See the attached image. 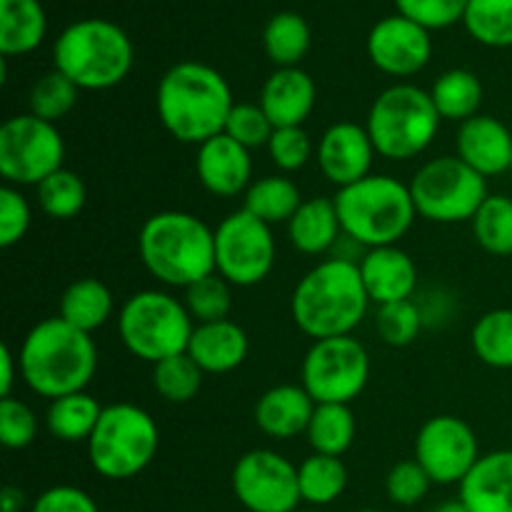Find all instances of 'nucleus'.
<instances>
[{
	"label": "nucleus",
	"instance_id": "1",
	"mask_svg": "<svg viewBox=\"0 0 512 512\" xmlns=\"http://www.w3.org/2000/svg\"><path fill=\"white\" fill-rule=\"evenodd\" d=\"M158 118L175 140L203 145L225 130L233 93L223 75L205 63L173 65L158 83Z\"/></svg>",
	"mask_w": 512,
	"mask_h": 512
},
{
	"label": "nucleus",
	"instance_id": "2",
	"mask_svg": "<svg viewBox=\"0 0 512 512\" xmlns=\"http://www.w3.org/2000/svg\"><path fill=\"white\" fill-rule=\"evenodd\" d=\"M368 305L360 265L350 258H330L295 285L290 315L308 338H343L363 323Z\"/></svg>",
	"mask_w": 512,
	"mask_h": 512
},
{
	"label": "nucleus",
	"instance_id": "3",
	"mask_svg": "<svg viewBox=\"0 0 512 512\" xmlns=\"http://www.w3.org/2000/svg\"><path fill=\"white\" fill-rule=\"evenodd\" d=\"M20 378L40 398L58 400L83 393L98 370V348L90 333L63 318L35 325L20 345Z\"/></svg>",
	"mask_w": 512,
	"mask_h": 512
},
{
	"label": "nucleus",
	"instance_id": "4",
	"mask_svg": "<svg viewBox=\"0 0 512 512\" xmlns=\"http://www.w3.org/2000/svg\"><path fill=\"white\" fill-rule=\"evenodd\" d=\"M138 248L148 273L170 288H190L218 273L215 230L190 213L163 210L150 215L140 228Z\"/></svg>",
	"mask_w": 512,
	"mask_h": 512
},
{
	"label": "nucleus",
	"instance_id": "5",
	"mask_svg": "<svg viewBox=\"0 0 512 512\" xmlns=\"http://www.w3.org/2000/svg\"><path fill=\"white\" fill-rule=\"evenodd\" d=\"M333 200L345 238L368 250L398 243L418 215L410 185L390 175H368L340 188Z\"/></svg>",
	"mask_w": 512,
	"mask_h": 512
},
{
	"label": "nucleus",
	"instance_id": "6",
	"mask_svg": "<svg viewBox=\"0 0 512 512\" xmlns=\"http://www.w3.org/2000/svg\"><path fill=\"white\" fill-rule=\"evenodd\" d=\"M55 70L68 75L80 90H108L128 78L133 43L120 25L103 18L78 20L53 45Z\"/></svg>",
	"mask_w": 512,
	"mask_h": 512
},
{
	"label": "nucleus",
	"instance_id": "7",
	"mask_svg": "<svg viewBox=\"0 0 512 512\" xmlns=\"http://www.w3.org/2000/svg\"><path fill=\"white\" fill-rule=\"evenodd\" d=\"M440 113L430 93L410 83L393 85L373 100L368 113L375 153L388 160H410L425 153L440 130Z\"/></svg>",
	"mask_w": 512,
	"mask_h": 512
},
{
	"label": "nucleus",
	"instance_id": "8",
	"mask_svg": "<svg viewBox=\"0 0 512 512\" xmlns=\"http://www.w3.org/2000/svg\"><path fill=\"white\" fill-rule=\"evenodd\" d=\"M160 445V430L148 410L133 403L103 408L88 440L90 465L108 480H128L153 463Z\"/></svg>",
	"mask_w": 512,
	"mask_h": 512
},
{
	"label": "nucleus",
	"instance_id": "9",
	"mask_svg": "<svg viewBox=\"0 0 512 512\" xmlns=\"http://www.w3.org/2000/svg\"><path fill=\"white\" fill-rule=\"evenodd\" d=\"M195 325L185 303L163 290H140L125 300L118 333L128 353L145 363H160L188 353Z\"/></svg>",
	"mask_w": 512,
	"mask_h": 512
},
{
	"label": "nucleus",
	"instance_id": "10",
	"mask_svg": "<svg viewBox=\"0 0 512 512\" xmlns=\"http://www.w3.org/2000/svg\"><path fill=\"white\" fill-rule=\"evenodd\" d=\"M415 210L430 223L473 220L488 200V180L458 155L428 160L410 180Z\"/></svg>",
	"mask_w": 512,
	"mask_h": 512
},
{
	"label": "nucleus",
	"instance_id": "11",
	"mask_svg": "<svg viewBox=\"0 0 512 512\" xmlns=\"http://www.w3.org/2000/svg\"><path fill=\"white\" fill-rule=\"evenodd\" d=\"M65 143L55 123L33 113L13 115L0 125V175L13 188L35 185L63 168Z\"/></svg>",
	"mask_w": 512,
	"mask_h": 512
},
{
	"label": "nucleus",
	"instance_id": "12",
	"mask_svg": "<svg viewBox=\"0 0 512 512\" xmlns=\"http://www.w3.org/2000/svg\"><path fill=\"white\" fill-rule=\"evenodd\" d=\"M370 378V355L353 335L315 340L305 353L300 380L318 405H350Z\"/></svg>",
	"mask_w": 512,
	"mask_h": 512
},
{
	"label": "nucleus",
	"instance_id": "13",
	"mask_svg": "<svg viewBox=\"0 0 512 512\" xmlns=\"http://www.w3.org/2000/svg\"><path fill=\"white\" fill-rule=\"evenodd\" d=\"M275 265V238L268 223L235 210L215 228V268L230 285L263 283Z\"/></svg>",
	"mask_w": 512,
	"mask_h": 512
},
{
	"label": "nucleus",
	"instance_id": "14",
	"mask_svg": "<svg viewBox=\"0 0 512 512\" xmlns=\"http://www.w3.org/2000/svg\"><path fill=\"white\" fill-rule=\"evenodd\" d=\"M233 493L250 512H298V468L275 450L245 453L233 468Z\"/></svg>",
	"mask_w": 512,
	"mask_h": 512
},
{
	"label": "nucleus",
	"instance_id": "15",
	"mask_svg": "<svg viewBox=\"0 0 512 512\" xmlns=\"http://www.w3.org/2000/svg\"><path fill=\"white\" fill-rule=\"evenodd\" d=\"M480 458L473 428L455 415H435L415 438V460L438 485L463 483Z\"/></svg>",
	"mask_w": 512,
	"mask_h": 512
},
{
	"label": "nucleus",
	"instance_id": "16",
	"mask_svg": "<svg viewBox=\"0 0 512 512\" xmlns=\"http://www.w3.org/2000/svg\"><path fill=\"white\" fill-rule=\"evenodd\" d=\"M368 55L373 65L395 78H410L430 63V30L405 15H390L373 25L368 35Z\"/></svg>",
	"mask_w": 512,
	"mask_h": 512
},
{
	"label": "nucleus",
	"instance_id": "17",
	"mask_svg": "<svg viewBox=\"0 0 512 512\" xmlns=\"http://www.w3.org/2000/svg\"><path fill=\"white\" fill-rule=\"evenodd\" d=\"M375 145L365 125L335 123L323 133L318 145V165L333 185L348 188L368 178L373 168Z\"/></svg>",
	"mask_w": 512,
	"mask_h": 512
},
{
	"label": "nucleus",
	"instance_id": "18",
	"mask_svg": "<svg viewBox=\"0 0 512 512\" xmlns=\"http://www.w3.org/2000/svg\"><path fill=\"white\" fill-rule=\"evenodd\" d=\"M195 170L208 193L218 195V198H233L250 188L253 160H250L248 148L235 143L230 135L220 133L198 145Z\"/></svg>",
	"mask_w": 512,
	"mask_h": 512
},
{
	"label": "nucleus",
	"instance_id": "19",
	"mask_svg": "<svg viewBox=\"0 0 512 512\" xmlns=\"http://www.w3.org/2000/svg\"><path fill=\"white\" fill-rule=\"evenodd\" d=\"M455 145H458V158L478 170L483 178L510 170L512 133L493 115H475L460 123Z\"/></svg>",
	"mask_w": 512,
	"mask_h": 512
},
{
	"label": "nucleus",
	"instance_id": "20",
	"mask_svg": "<svg viewBox=\"0 0 512 512\" xmlns=\"http://www.w3.org/2000/svg\"><path fill=\"white\" fill-rule=\"evenodd\" d=\"M318 100L315 80L300 68H278L260 90V108L275 128H303Z\"/></svg>",
	"mask_w": 512,
	"mask_h": 512
},
{
	"label": "nucleus",
	"instance_id": "21",
	"mask_svg": "<svg viewBox=\"0 0 512 512\" xmlns=\"http://www.w3.org/2000/svg\"><path fill=\"white\" fill-rule=\"evenodd\" d=\"M358 265L370 303L390 305L410 300V295L418 288V268L413 258L398 245L368 250Z\"/></svg>",
	"mask_w": 512,
	"mask_h": 512
},
{
	"label": "nucleus",
	"instance_id": "22",
	"mask_svg": "<svg viewBox=\"0 0 512 512\" xmlns=\"http://www.w3.org/2000/svg\"><path fill=\"white\" fill-rule=\"evenodd\" d=\"M460 500L470 512H512V450L480 455L460 483Z\"/></svg>",
	"mask_w": 512,
	"mask_h": 512
},
{
	"label": "nucleus",
	"instance_id": "23",
	"mask_svg": "<svg viewBox=\"0 0 512 512\" xmlns=\"http://www.w3.org/2000/svg\"><path fill=\"white\" fill-rule=\"evenodd\" d=\"M248 335L233 320H215V323L195 325L190 335L188 355L200 365L203 373L223 375L240 368L248 358Z\"/></svg>",
	"mask_w": 512,
	"mask_h": 512
},
{
	"label": "nucleus",
	"instance_id": "24",
	"mask_svg": "<svg viewBox=\"0 0 512 512\" xmlns=\"http://www.w3.org/2000/svg\"><path fill=\"white\" fill-rule=\"evenodd\" d=\"M315 400L303 385H278L270 388L255 405V423L275 440H293L308 433L315 413Z\"/></svg>",
	"mask_w": 512,
	"mask_h": 512
},
{
	"label": "nucleus",
	"instance_id": "25",
	"mask_svg": "<svg viewBox=\"0 0 512 512\" xmlns=\"http://www.w3.org/2000/svg\"><path fill=\"white\" fill-rule=\"evenodd\" d=\"M340 218L333 198L303 200L298 213L288 223V238L293 248L303 255H323L338 243Z\"/></svg>",
	"mask_w": 512,
	"mask_h": 512
},
{
	"label": "nucleus",
	"instance_id": "26",
	"mask_svg": "<svg viewBox=\"0 0 512 512\" xmlns=\"http://www.w3.org/2000/svg\"><path fill=\"white\" fill-rule=\"evenodd\" d=\"M48 18L40 0H0V53L28 55L43 43Z\"/></svg>",
	"mask_w": 512,
	"mask_h": 512
},
{
	"label": "nucleus",
	"instance_id": "27",
	"mask_svg": "<svg viewBox=\"0 0 512 512\" xmlns=\"http://www.w3.org/2000/svg\"><path fill=\"white\" fill-rule=\"evenodd\" d=\"M113 315V293L95 278H80L65 288L60 298V318L83 333L103 328Z\"/></svg>",
	"mask_w": 512,
	"mask_h": 512
},
{
	"label": "nucleus",
	"instance_id": "28",
	"mask_svg": "<svg viewBox=\"0 0 512 512\" xmlns=\"http://www.w3.org/2000/svg\"><path fill=\"white\" fill-rule=\"evenodd\" d=\"M430 98H433L440 118L465 123V120L480 115V105H483V83H480V78L473 70L455 68L435 80L433 90H430Z\"/></svg>",
	"mask_w": 512,
	"mask_h": 512
},
{
	"label": "nucleus",
	"instance_id": "29",
	"mask_svg": "<svg viewBox=\"0 0 512 512\" xmlns=\"http://www.w3.org/2000/svg\"><path fill=\"white\" fill-rule=\"evenodd\" d=\"M100 415H103V405L83 390V393L50 400L45 425H48L50 435L63 443H83V440L88 443Z\"/></svg>",
	"mask_w": 512,
	"mask_h": 512
},
{
	"label": "nucleus",
	"instance_id": "30",
	"mask_svg": "<svg viewBox=\"0 0 512 512\" xmlns=\"http://www.w3.org/2000/svg\"><path fill=\"white\" fill-rule=\"evenodd\" d=\"M303 205L300 188L290 178L283 175H268L260 178L245 190V205L250 215H255L263 223H290L298 208Z\"/></svg>",
	"mask_w": 512,
	"mask_h": 512
},
{
	"label": "nucleus",
	"instance_id": "31",
	"mask_svg": "<svg viewBox=\"0 0 512 512\" xmlns=\"http://www.w3.org/2000/svg\"><path fill=\"white\" fill-rule=\"evenodd\" d=\"M355 430H358V423H355L350 405L323 403L315 405L313 420H310L305 435H308V443L315 453L340 458L353 445Z\"/></svg>",
	"mask_w": 512,
	"mask_h": 512
},
{
	"label": "nucleus",
	"instance_id": "32",
	"mask_svg": "<svg viewBox=\"0 0 512 512\" xmlns=\"http://www.w3.org/2000/svg\"><path fill=\"white\" fill-rule=\"evenodd\" d=\"M300 495L310 505H330L348 488V468L333 455L313 453L298 468Z\"/></svg>",
	"mask_w": 512,
	"mask_h": 512
},
{
	"label": "nucleus",
	"instance_id": "33",
	"mask_svg": "<svg viewBox=\"0 0 512 512\" xmlns=\"http://www.w3.org/2000/svg\"><path fill=\"white\" fill-rule=\"evenodd\" d=\"M263 43L278 68H298L310 48V25L298 13H278L265 25Z\"/></svg>",
	"mask_w": 512,
	"mask_h": 512
},
{
	"label": "nucleus",
	"instance_id": "34",
	"mask_svg": "<svg viewBox=\"0 0 512 512\" xmlns=\"http://www.w3.org/2000/svg\"><path fill=\"white\" fill-rule=\"evenodd\" d=\"M475 355L485 365L498 370L512 368V308H498L485 313L470 333Z\"/></svg>",
	"mask_w": 512,
	"mask_h": 512
},
{
	"label": "nucleus",
	"instance_id": "35",
	"mask_svg": "<svg viewBox=\"0 0 512 512\" xmlns=\"http://www.w3.org/2000/svg\"><path fill=\"white\" fill-rule=\"evenodd\" d=\"M473 235L480 248L498 258L512 255V198L510 195H488L475 213Z\"/></svg>",
	"mask_w": 512,
	"mask_h": 512
},
{
	"label": "nucleus",
	"instance_id": "36",
	"mask_svg": "<svg viewBox=\"0 0 512 512\" xmlns=\"http://www.w3.org/2000/svg\"><path fill=\"white\" fill-rule=\"evenodd\" d=\"M463 23L478 43L488 48H510L512 0H470Z\"/></svg>",
	"mask_w": 512,
	"mask_h": 512
},
{
	"label": "nucleus",
	"instance_id": "37",
	"mask_svg": "<svg viewBox=\"0 0 512 512\" xmlns=\"http://www.w3.org/2000/svg\"><path fill=\"white\" fill-rule=\"evenodd\" d=\"M203 370L188 353L173 355L153 365V385L168 403H190L203 388Z\"/></svg>",
	"mask_w": 512,
	"mask_h": 512
},
{
	"label": "nucleus",
	"instance_id": "38",
	"mask_svg": "<svg viewBox=\"0 0 512 512\" xmlns=\"http://www.w3.org/2000/svg\"><path fill=\"white\" fill-rule=\"evenodd\" d=\"M85 183L78 173L60 168L38 185V203L45 215L55 220H70L85 208Z\"/></svg>",
	"mask_w": 512,
	"mask_h": 512
},
{
	"label": "nucleus",
	"instance_id": "39",
	"mask_svg": "<svg viewBox=\"0 0 512 512\" xmlns=\"http://www.w3.org/2000/svg\"><path fill=\"white\" fill-rule=\"evenodd\" d=\"M78 93V85L68 75L53 68L50 73L40 75L30 88V113L48 120V123H58L75 108Z\"/></svg>",
	"mask_w": 512,
	"mask_h": 512
},
{
	"label": "nucleus",
	"instance_id": "40",
	"mask_svg": "<svg viewBox=\"0 0 512 512\" xmlns=\"http://www.w3.org/2000/svg\"><path fill=\"white\" fill-rule=\"evenodd\" d=\"M230 303H233L230 283L220 278L218 273L208 275V278L185 288V308H188L190 318L198 320V325L228 318Z\"/></svg>",
	"mask_w": 512,
	"mask_h": 512
},
{
	"label": "nucleus",
	"instance_id": "41",
	"mask_svg": "<svg viewBox=\"0 0 512 512\" xmlns=\"http://www.w3.org/2000/svg\"><path fill=\"white\" fill-rule=\"evenodd\" d=\"M423 328V315L413 300H400V303L380 305L378 310V333L393 348H405L418 338Z\"/></svg>",
	"mask_w": 512,
	"mask_h": 512
},
{
	"label": "nucleus",
	"instance_id": "42",
	"mask_svg": "<svg viewBox=\"0 0 512 512\" xmlns=\"http://www.w3.org/2000/svg\"><path fill=\"white\" fill-rule=\"evenodd\" d=\"M225 135L240 143L243 148H263V145L270 143L275 133V125L270 123L268 115L263 113L260 105L253 103H240L233 105L228 115V123H225Z\"/></svg>",
	"mask_w": 512,
	"mask_h": 512
},
{
	"label": "nucleus",
	"instance_id": "43",
	"mask_svg": "<svg viewBox=\"0 0 512 512\" xmlns=\"http://www.w3.org/2000/svg\"><path fill=\"white\" fill-rule=\"evenodd\" d=\"M468 3L470 0H395L400 15L425 30H443L463 20Z\"/></svg>",
	"mask_w": 512,
	"mask_h": 512
},
{
	"label": "nucleus",
	"instance_id": "44",
	"mask_svg": "<svg viewBox=\"0 0 512 512\" xmlns=\"http://www.w3.org/2000/svg\"><path fill=\"white\" fill-rule=\"evenodd\" d=\"M38 435V418L33 410L15 398L0 400V443L8 450H23Z\"/></svg>",
	"mask_w": 512,
	"mask_h": 512
},
{
	"label": "nucleus",
	"instance_id": "45",
	"mask_svg": "<svg viewBox=\"0 0 512 512\" xmlns=\"http://www.w3.org/2000/svg\"><path fill=\"white\" fill-rule=\"evenodd\" d=\"M430 485H433V480L420 468L418 460H403V463H398L388 473V480H385L388 498L395 505H403V508L418 505L428 495Z\"/></svg>",
	"mask_w": 512,
	"mask_h": 512
},
{
	"label": "nucleus",
	"instance_id": "46",
	"mask_svg": "<svg viewBox=\"0 0 512 512\" xmlns=\"http://www.w3.org/2000/svg\"><path fill=\"white\" fill-rule=\"evenodd\" d=\"M268 153L283 173H295L308 165L310 155H313V143L303 128H275L268 143Z\"/></svg>",
	"mask_w": 512,
	"mask_h": 512
},
{
	"label": "nucleus",
	"instance_id": "47",
	"mask_svg": "<svg viewBox=\"0 0 512 512\" xmlns=\"http://www.w3.org/2000/svg\"><path fill=\"white\" fill-rule=\"evenodd\" d=\"M30 205L18 188H0V248H13L25 238L30 228Z\"/></svg>",
	"mask_w": 512,
	"mask_h": 512
},
{
	"label": "nucleus",
	"instance_id": "48",
	"mask_svg": "<svg viewBox=\"0 0 512 512\" xmlns=\"http://www.w3.org/2000/svg\"><path fill=\"white\" fill-rule=\"evenodd\" d=\"M30 512H100L95 500L85 490L73 485H55L40 493Z\"/></svg>",
	"mask_w": 512,
	"mask_h": 512
},
{
	"label": "nucleus",
	"instance_id": "49",
	"mask_svg": "<svg viewBox=\"0 0 512 512\" xmlns=\"http://www.w3.org/2000/svg\"><path fill=\"white\" fill-rule=\"evenodd\" d=\"M15 370L20 375V363L13 355L8 345L0 348V398H13V385H15Z\"/></svg>",
	"mask_w": 512,
	"mask_h": 512
},
{
	"label": "nucleus",
	"instance_id": "50",
	"mask_svg": "<svg viewBox=\"0 0 512 512\" xmlns=\"http://www.w3.org/2000/svg\"><path fill=\"white\" fill-rule=\"evenodd\" d=\"M25 503V495L20 493L18 488H3V493H0V512H20Z\"/></svg>",
	"mask_w": 512,
	"mask_h": 512
},
{
	"label": "nucleus",
	"instance_id": "51",
	"mask_svg": "<svg viewBox=\"0 0 512 512\" xmlns=\"http://www.w3.org/2000/svg\"><path fill=\"white\" fill-rule=\"evenodd\" d=\"M435 512H470L468 508H465V505H463V500H450V503H443V505H440V508L438 510H435Z\"/></svg>",
	"mask_w": 512,
	"mask_h": 512
},
{
	"label": "nucleus",
	"instance_id": "52",
	"mask_svg": "<svg viewBox=\"0 0 512 512\" xmlns=\"http://www.w3.org/2000/svg\"><path fill=\"white\" fill-rule=\"evenodd\" d=\"M358 512H388V510H375V508H365V510H358Z\"/></svg>",
	"mask_w": 512,
	"mask_h": 512
},
{
	"label": "nucleus",
	"instance_id": "53",
	"mask_svg": "<svg viewBox=\"0 0 512 512\" xmlns=\"http://www.w3.org/2000/svg\"><path fill=\"white\" fill-rule=\"evenodd\" d=\"M298 512H320V510H298Z\"/></svg>",
	"mask_w": 512,
	"mask_h": 512
},
{
	"label": "nucleus",
	"instance_id": "54",
	"mask_svg": "<svg viewBox=\"0 0 512 512\" xmlns=\"http://www.w3.org/2000/svg\"><path fill=\"white\" fill-rule=\"evenodd\" d=\"M510 170H512V163H510Z\"/></svg>",
	"mask_w": 512,
	"mask_h": 512
}]
</instances>
